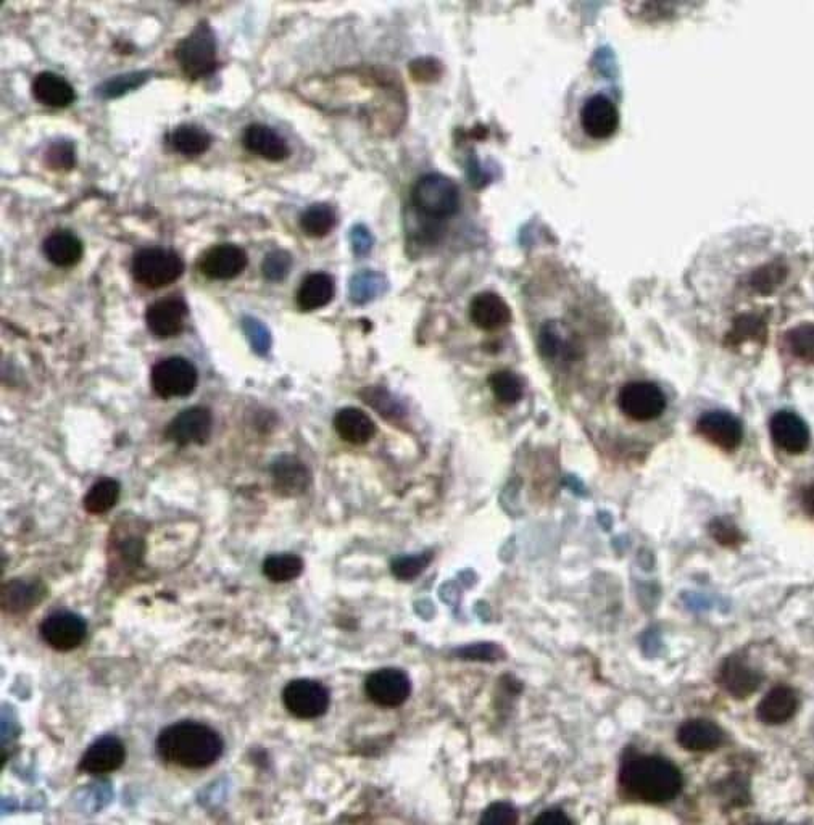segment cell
<instances>
[{"label": "cell", "instance_id": "obj_34", "mask_svg": "<svg viewBox=\"0 0 814 825\" xmlns=\"http://www.w3.org/2000/svg\"><path fill=\"white\" fill-rule=\"evenodd\" d=\"M336 221L331 205L313 204L300 216V228L308 237H324L333 231Z\"/></svg>", "mask_w": 814, "mask_h": 825}, {"label": "cell", "instance_id": "obj_8", "mask_svg": "<svg viewBox=\"0 0 814 825\" xmlns=\"http://www.w3.org/2000/svg\"><path fill=\"white\" fill-rule=\"evenodd\" d=\"M618 405L632 421L650 423L663 416L668 402L665 392L655 382L632 381L619 390Z\"/></svg>", "mask_w": 814, "mask_h": 825}, {"label": "cell", "instance_id": "obj_21", "mask_svg": "<svg viewBox=\"0 0 814 825\" xmlns=\"http://www.w3.org/2000/svg\"><path fill=\"white\" fill-rule=\"evenodd\" d=\"M790 265L784 257L769 258L766 262L756 265L745 276V289L755 297H773L781 291L790 276Z\"/></svg>", "mask_w": 814, "mask_h": 825}, {"label": "cell", "instance_id": "obj_18", "mask_svg": "<svg viewBox=\"0 0 814 825\" xmlns=\"http://www.w3.org/2000/svg\"><path fill=\"white\" fill-rule=\"evenodd\" d=\"M800 697L790 685L779 684L766 692L756 706V719L765 726L776 727L787 724L797 716Z\"/></svg>", "mask_w": 814, "mask_h": 825}, {"label": "cell", "instance_id": "obj_5", "mask_svg": "<svg viewBox=\"0 0 814 825\" xmlns=\"http://www.w3.org/2000/svg\"><path fill=\"white\" fill-rule=\"evenodd\" d=\"M184 271L183 258L168 249H142L133 260L134 279L149 289L170 286L181 278Z\"/></svg>", "mask_w": 814, "mask_h": 825}, {"label": "cell", "instance_id": "obj_1", "mask_svg": "<svg viewBox=\"0 0 814 825\" xmlns=\"http://www.w3.org/2000/svg\"><path fill=\"white\" fill-rule=\"evenodd\" d=\"M619 793L642 805L673 803L684 788V774L674 761L661 755L626 748L618 769Z\"/></svg>", "mask_w": 814, "mask_h": 825}, {"label": "cell", "instance_id": "obj_6", "mask_svg": "<svg viewBox=\"0 0 814 825\" xmlns=\"http://www.w3.org/2000/svg\"><path fill=\"white\" fill-rule=\"evenodd\" d=\"M765 682V674L753 666L744 653L724 656L716 669V685L737 701L753 697Z\"/></svg>", "mask_w": 814, "mask_h": 825}, {"label": "cell", "instance_id": "obj_33", "mask_svg": "<svg viewBox=\"0 0 814 825\" xmlns=\"http://www.w3.org/2000/svg\"><path fill=\"white\" fill-rule=\"evenodd\" d=\"M304 560L294 553L271 555L263 561V574L273 584H286L295 581L304 573Z\"/></svg>", "mask_w": 814, "mask_h": 825}, {"label": "cell", "instance_id": "obj_20", "mask_svg": "<svg viewBox=\"0 0 814 825\" xmlns=\"http://www.w3.org/2000/svg\"><path fill=\"white\" fill-rule=\"evenodd\" d=\"M186 316L187 305L184 300L171 295L147 308V328L158 339H171L183 332Z\"/></svg>", "mask_w": 814, "mask_h": 825}, {"label": "cell", "instance_id": "obj_48", "mask_svg": "<svg viewBox=\"0 0 814 825\" xmlns=\"http://www.w3.org/2000/svg\"><path fill=\"white\" fill-rule=\"evenodd\" d=\"M373 244L374 239L373 236H371L370 229L363 226V224H357V226H354L352 231H350V245H352V250H354L355 255H358V257L368 255Z\"/></svg>", "mask_w": 814, "mask_h": 825}, {"label": "cell", "instance_id": "obj_12", "mask_svg": "<svg viewBox=\"0 0 814 825\" xmlns=\"http://www.w3.org/2000/svg\"><path fill=\"white\" fill-rule=\"evenodd\" d=\"M366 697L381 708H399L412 695V680L399 668L371 672L365 680Z\"/></svg>", "mask_w": 814, "mask_h": 825}, {"label": "cell", "instance_id": "obj_40", "mask_svg": "<svg viewBox=\"0 0 814 825\" xmlns=\"http://www.w3.org/2000/svg\"><path fill=\"white\" fill-rule=\"evenodd\" d=\"M432 561V553H416V555L400 556L397 560L392 561L391 568L394 577L399 581L410 582L420 574L424 573V569L428 568Z\"/></svg>", "mask_w": 814, "mask_h": 825}, {"label": "cell", "instance_id": "obj_30", "mask_svg": "<svg viewBox=\"0 0 814 825\" xmlns=\"http://www.w3.org/2000/svg\"><path fill=\"white\" fill-rule=\"evenodd\" d=\"M334 299V279L326 273L308 274L297 291V305L302 311L326 307Z\"/></svg>", "mask_w": 814, "mask_h": 825}, {"label": "cell", "instance_id": "obj_23", "mask_svg": "<svg viewBox=\"0 0 814 825\" xmlns=\"http://www.w3.org/2000/svg\"><path fill=\"white\" fill-rule=\"evenodd\" d=\"M271 476L273 487L283 497H299L305 494L312 482L310 469L297 457L278 458L271 468Z\"/></svg>", "mask_w": 814, "mask_h": 825}, {"label": "cell", "instance_id": "obj_24", "mask_svg": "<svg viewBox=\"0 0 814 825\" xmlns=\"http://www.w3.org/2000/svg\"><path fill=\"white\" fill-rule=\"evenodd\" d=\"M470 316L474 326L481 331H499L511 323L510 307L494 292H481L476 295L471 300Z\"/></svg>", "mask_w": 814, "mask_h": 825}, {"label": "cell", "instance_id": "obj_39", "mask_svg": "<svg viewBox=\"0 0 814 825\" xmlns=\"http://www.w3.org/2000/svg\"><path fill=\"white\" fill-rule=\"evenodd\" d=\"M785 347L803 363L813 361V324H802L785 334Z\"/></svg>", "mask_w": 814, "mask_h": 825}, {"label": "cell", "instance_id": "obj_10", "mask_svg": "<svg viewBox=\"0 0 814 825\" xmlns=\"http://www.w3.org/2000/svg\"><path fill=\"white\" fill-rule=\"evenodd\" d=\"M152 387L158 397L178 398L191 395L197 387L199 373L191 361L183 357H170L158 361L152 368Z\"/></svg>", "mask_w": 814, "mask_h": 825}, {"label": "cell", "instance_id": "obj_44", "mask_svg": "<svg viewBox=\"0 0 814 825\" xmlns=\"http://www.w3.org/2000/svg\"><path fill=\"white\" fill-rule=\"evenodd\" d=\"M242 328H244L247 339H249L250 345L254 347L255 352L258 355H266L271 347L270 331L255 318H244Z\"/></svg>", "mask_w": 814, "mask_h": 825}, {"label": "cell", "instance_id": "obj_32", "mask_svg": "<svg viewBox=\"0 0 814 825\" xmlns=\"http://www.w3.org/2000/svg\"><path fill=\"white\" fill-rule=\"evenodd\" d=\"M120 495V482L112 477L100 479L84 497V510L88 511L89 515H104L117 506Z\"/></svg>", "mask_w": 814, "mask_h": 825}, {"label": "cell", "instance_id": "obj_7", "mask_svg": "<svg viewBox=\"0 0 814 825\" xmlns=\"http://www.w3.org/2000/svg\"><path fill=\"white\" fill-rule=\"evenodd\" d=\"M579 126L590 141H608L619 128V108L613 94L595 91L582 100Z\"/></svg>", "mask_w": 814, "mask_h": 825}, {"label": "cell", "instance_id": "obj_25", "mask_svg": "<svg viewBox=\"0 0 814 825\" xmlns=\"http://www.w3.org/2000/svg\"><path fill=\"white\" fill-rule=\"evenodd\" d=\"M242 144L252 154L265 158L268 162H283L291 154L287 142L275 129L265 125H250L242 134Z\"/></svg>", "mask_w": 814, "mask_h": 825}, {"label": "cell", "instance_id": "obj_31", "mask_svg": "<svg viewBox=\"0 0 814 825\" xmlns=\"http://www.w3.org/2000/svg\"><path fill=\"white\" fill-rule=\"evenodd\" d=\"M171 147L186 155V157H197L202 155L212 146V136L197 125H181L171 131L168 137Z\"/></svg>", "mask_w": 814, "mask_h": 825}, {"label": "cell", "instance_id": "obj_19", "mask_svg": "<svg viewBox=\"0 0 814 825\" xmlns=\"http://www.w3.org/2000/svg\"><path fill=\"white\" fill-rule=\"evenodd\" d=\"M769 431L774 444L789 455H803L810 447L808 426L794 411H777L771 418Z\"/></svg>", "mask_w": 814, "mask_h": 825}, {"label": "cell", "instance_id": "obj_11", "mask_svg": "<svg viewBox=\"0 0 814 825\" xmlns=\"http://www.w3.org/2000/svg\"><path fill=\"white\" fill-rule=\"evenodd\" d=\"M39 634L47 647L67 653L84 642L88 635V622L71 611H55L41 622Z\"/></svg>", "mask_w": 814, "mask_h": 825}, {"label": "cell", "instance_id": "obj_29", "mask_svg": "<svg viewBox=\"0 0 814 825\" xmlns=\"http://www.w3.org/2000/svg\"><path fill=\"white\" fill-rule=\"evenodd\" d=\"M83 252L81 239L67 229L54 231L44 241V253H46L47 260L60 268L78 265L79 260L83 258Z\"/></svg>", "mask_w": 814, "mask_h": 825}, {"label": "cell", "instance_id": "obj_27", "mask_svg": "<svg viewBox=\"0 0 814 825\" xmlns=\"http://www.w3.org/2000/svg\"><path fill=\"white\" fill-rule=\"evenodd\" d=\"M334 429L345 442L352 445H365L376 434V426L370 415L360 408H342L334 416Z\"/></svg>", "mask_w": 814, "mask_h": 825}, {"label": "cell", "instance_id": "obj_41", "mask_svg": "<svg viewBox=\"0 0 814 825\" xmlns=\"http://www.w3.org/2000/svg\"><path fill=\"white\" fill-rule=\"evenodd\" d=\"M711 539L715 540L716 544L726 548H737L744 544V534L740 532L737 524L727 516H719L713 519L710 526H708Z\"/></svg>", "mask_w": 814, "mask_h": 825}, {"label": "cell", "instance_id": "obj_42", "mask_svg": "<svg viewBox=\"0 0 814 825\" xmlns=\"http://www.w3.org/2000/svg\"><path fill=\"white\" fill-rule=\"evenodd\" d=\"M292 268L291 253L286 250H273L266 255L262 263L263 276L268 281L279 282L286 278Z\"/></svg>", "mask_w": 814, "mask_h": 825}, {"label": "cell", "instance_id": "obj_46", "mask_svg": "<svg viewBox=\"0 0 814 825\" xmlns=\"http://www.w3.org/2000/svg\"><path fill=\"white\" fill-rule=\"evenodd\" d=\"M365 402L371 405V407L376 408V410H378L381 415L386 416V418H389L391 415H402V408L399 407V403L392 400L391 395L387 394L386 390L368 389Z\"/></svg>", "mask_w": 814, "mask_h": 825}, {"label": "cell", "instance_id": "obj_13", "mask_svg": "<svg viewBox=\"0 0 814 825\" xmlns=\"http://www.w3.org/2000/svg\"><path fill=\"white\" fill-rule=\"evenodd\" d=\"M212 429V411L205 407H191L171 419L165 437L179 447L204 445L212 436Z\"/></svg>", "mask_w": 814, "mask_h": 825}, {"label": "cell", "instance_id": "obj_26", "mask_svg": "<svg viewBox=\"0 0 814 825\" xmlns=\"http://www.w3.org/2000/svg\"><path fill=\"white\" fill-rule=\"evenodd\" d=\"M768 337V323L760 313L742 311L731 320V326L724 334V344L732 349H742L745 345L765 344Z\"/></svg>", "mask_w": 814, "mask_h": 825}, {"label": "cell", "instance_id": "obj_37", "mask_svg": "<svg viewBox=\"0 0 814 825\" xmlns=\"http://www.w3.org/2000/svg\"><path fill=\"white\" fill-rule=\"evenodd\" d=\"M716 787V792L727 808H744L750 803V784L744 776H740V772L721 780Z\"/></svg>", "mask_w": 814, "mask_h": 825}, {"label": "cell", "instance_id": "obj_14", "mask_svg": "<svg viewBox=\"0 0 814 825\" xmlns=\"http://www.w3.org/2000/svg\"><path fill=\"white\" fill-rule=\"evenodd\" d=\"M126 759L125 743L115 735L97 738L79 759L78 771L89 776H107L118 771Z\"/></svg>", "mask_w": 814, "mask_h": 825}, {"label": "cell", "instance_id": "obj_16", "mask_svg": "<svg viewBox=\"0 0 814 825\" xmlns=\"http://www.w3.org/2000/svg\"><path fill=\"white\" fill-rule=\"evenodd\" d=\"M676 742L687 753H713L723 747L726 732L711 719H686L677 727Z\"/></svg>", "mask_w": 814, "mask_h": 825}, {"label": "cell", "instance_id": "obj_38", "mask_svg": "<svg viewBox=\"0 0 814 825\" xmlns=\"http://www.w3.org/2000/svg\"><path fill=\"white\" fill-rule=\"evenodd\" d=\"M149 76V71H131V73H125V75L113 76V78L107 79L97 91H99V96L104 97V99H117V97L125 96L134 89L141 88L142 84L149 79Z\"/></svg>", "mask_w": 814, "mask_h": 825}, {"label": "cell", "instance_id": "obj_47", "mask_svg": "<svg viewBox=\"0 0 814 825\" xmlns=\"http://www.w3.org/2000/svg\"><path fill=\"white\" fill-rule=\"evenodd\" d=\"M441 65L434 59H418L410 65V73L416 81H434L441 75Z\"/></svg>", "mask_w": 814, "mask_h": 825}, {"label": "cell", "instance_id": "obj_4", "mask_svg": "<svg viewBox=\"0 0 814 825\" xmlns=\"http://www.w3.org/2000/svg\"><path fill=\"white\" fill-rule=\"evenodd\" d=\"M176 60L187 78L199 79L216 70V39L212 26L199 21L196 28L179 41Z\"/></svg>", "mask_w": 814, "mask_h": 825}, {"label": "cell", "instance_id": "obj_17", "mask_svg": "<svg viewBox=\"0 0 814 825\" xmlns=\"http://www.w3.org/2000/svg\"><path fill=\"white\" fill-rule=\"evenodd\" d=\"M246 250L234 244L213 245L200 257V273L213 281H229L246 270Z\"/></svg>", "mask_w": 814, "mask_h": 825}, {"label": "cell", "instance_id": "obj_2", "mask_svg": "<svg viewBox=\"0 0 814 825\" xmlns=\"http://www.w3.org/2000/svg\"><path fill=\"white\" fill-rule=\"evenodd\" d=\"M157 755L184 769H207L225 751V740L213 727L197 721H179L158 734Z\"/></svg>", "mask_w": 814, "mask_h": 825}, {"label": "cell", "instance_id": "obj_50", "mask_svg": "<svg viewBox=\"0 0 814 825\" xmlns=\"http://www.w3.org/2000/svg\"><path fill=\"white\" fill-rule=\"evenodd\" d=\"M802 505L805 508L806 515L813 518V486L803 487Z\"/></svg>", "mask_w": 814, "mask_h": 825}, {"label": "cell", "instance_id": "obj_22", "mask_svg": "<svg viewBox=\"0 0 814 825\" xmlns=\"http://www.w3.org/2000/svg\"><path fill=\"white\" fill-rule=\"evenodd\" d=\"M47 597V587L39 579H12L2 587V610L10 614L30 613Z\"/></svg>", "mask_w": 814, "mask_h": 825}, {"label": "cell", "instance_id": "obj_9", "mask_svg": "<svg viewBox=\"0 0 814 825\" xmlns=\"http://www.w3.org/2000/svg\"><path fill=\"white\" fill-rule=\"evenodd\" d=\"M283 703L294 718L312 721L328 713L331 693L318 680L294 679L284 687Z\"/></svg>", "mask_w": 814, "mask_h": 825}, {"label": "cell", "instance_id": "obj_43", "mask_svg": "<svg viewBox=\"0 0 814 825\" xmlns=\"http://www.w3.org/2000/svg\"><path fill=\"white\" fill-rule=\"evenodd\" d=\"M479 824L515 825L518 824V811L507 801H497L489 808L484 809Z\"/></svg>", "mask_w": 814, "mask_h": 825}, {"label": "cell", "instance_id": "obj_15", "mask_svg": "<svg viewBox=\"0 0 814 825\" xmlns=\"http://www.w3.org/2000/svg\"><path fill=\"white\" fill-rule=\"evenodd\" d=\"M697 432L724 452H734L744 440V428L736 416L727 411H707L697 421Z\"/></svg>", "mask_w": 814, "mask_h": 825}, {"label": "cell", "instance_id": "obj_49", "mask_svg": "<svg viewBox=\"0 0 814 825\" xmlns=\"http://www.w3.org/2000/svg\"><path fill=\"white\" fill-rule=\"evenodd\" d=\"M534 824L544 825H565L573 824V819L566 816L565 811L560 808L544 809L539 816L534 819Z\"/></svg>", "mask_w": 814, "mask_h": 825}, {"label": "cell", "instance_id": "obj_28", "mask_svg": "<svg viewBox=\"0 0 814 825\" xmlns=\"http://www.w3.org/2000/svg\"><path fill=\"white\" fill-rule=\"evenodd\" d=\"M33 96L49 107L65 108L76 99L75 89L63 76L42 71L33 81Z\"/></svg>", "mask_w": 814, "mask_h": 825}, {"label": "cell", "instance_id": "obj_36", "mask_svg": "<svg viewBox=\"0 0 814 825\" xmlns=\"http://www.w3.org/2000/svg\"><path fill=\"white\" fill-rule=\"evenodd\" d=\"M384 287H386V281L381 274L370 270L362 271V273L355 274L350 281V300L358 305L371 302L384 291Z\"/></svg>", "mask_w": 814, "mask_h": 825}, {"label": "cell", "instance_id": "obj_3", "mask_svg": "<svg viewBox=\"0 0 814 825\" xmlns=\"http://www.w3.org/2000/svg\"><path fill=\"white\" fill-rule=\"evenodd\" d=\"M413 205L432 220L455 215L460 207V189L453 179L439 173L421 176L413 186Z\"/></svg>", "mask_w": 814, "mask_h": 825}, {"label": "cell", "instance_id": "obj_35", "mask_svg": "<svg viewBox=\"0 0 814 825\" xmlns=\"http://www.w3.org/2000/svg\"><path fill=\"white\" fill-rule=\"evenodd\" d=\"M492 394L503 405H515L524 395V382L518 374L508 369L495 371L489 378Z\"/></svg>", "mask_w": 814, "mask_h": 825}, {"label": "cell", "instance_id": "obj_45", "mask_svg": "<svg viewBox=\"0 0 814 825\" xmlns=\"http://www.w3.org/2000/svg\"><path fill=\"white\" fill-rule=\"evenodd\" d=\"M47 163L52 170H70L75 165V147L70 142L59 141L47 150Z\"/></svg>", "mask_w": 814, "mask_h": 825}]
</instances>
